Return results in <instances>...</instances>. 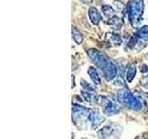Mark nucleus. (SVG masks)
Returning <instances> with one entry per match:
<instances>
[{"instance_id": "1", "label": "nucleus", "mask_w": 148, "mask_h": 139, "mask_svg": "<svg viewBox=\"0 0 148 139\" xmlns=\"http://www.w3.org/2000/svg\"><path fill=\"white\" fill-rule=\"evenodd\" d=\"M128 18L133 27H138L142 21V15L143 11V1H132L130 2L126 8Z\"/></svg>"}, {"instance_id": "2", "label": "nucleus", "mask_w": 148, "mask_h": 139, "mask_svg": "<svg viewBox=\"0 0 148 139\" xmlns=\"http://www.w3.org/2000/svg\"><path fill=\"white\" fill-rule=\"evenodd\" d=\"M118 99L119 103L130 109L139 110L142 109V103L132 93L126 89H122L118 93Z\"/></svg>"}, {"instance_id": "3", "label": "nucleus", "mask_w": 148, "mask_h": 139, "mask_svg": "<svg viewBox=\"0 0 148 139\" xmlns=\"http://www.w3.org/2000/svg\"><path fill=\"white\" fill-rule=\"evenodd\" d=\"M88 55L91 58V59L94 61V63L96 65V67H98L101 70H104L108 67V65L109 64V60L108 57L104 54L100 52V51L96 49H90L88 50Z\"/></svg>"}, {"instance_id": "4", "label": "nucleus", "mask_w": 148, "mask_h": 139, "mask_svg": "<svg viewBox=\"0 0 148 139\" xmlns=\"http://www.w3.org/2000/svg\"><path fill=\"white\" fill-rule=\"evenodd\" d=\"M97 102L101 105V107L103 108V111L105 114L108 115H112L119 113L120 109L119 108V106L115 103L113 100L109 99L108 97L106 96H99Z\"/></svg>"}, {"instance_id": "5", "label": "nucleus", "mask_w": 148, "mask_h": 139, "mask_svg": "<svg viewBox=\"0 0 148 139\" xmlns=\"http://www.w3.org/2000/svg\"><path fill=\"white\" fill-rule=\"evenodd\" d=\"M88 120L92 124V128H97L99 125L104 122L105 118L103 116H101L97 110L95 109H90L89 114H88Z\"/></svg>"}, {"instance_id": "6", "label": "nucleus", "mask_w": 148, "mask_h": 139, "mask_svg": "<svg viewBox=\"0 0 148 139\" xmlns=\"http://www.w3.org/2000/svg\"><path fill=\"white\" fill-rule=\"evenodd\" d=\"M104 75H105V78L106 80L108 81H111L113 80L114 78H116L118 74V69L116 67V65L113 63V62H109V64L108 65V67H106L104 71Z\"/></svg>"}, {"instance_id": "7", "label": "nucleus", "mask_w": 148, "mask_h": 139, "mask_svg": "<svg viewBox=\"0 0 148 139\" xmlns=\"http://www.w3.org/2000/svg\"><path fill=\"white\" fill-rule=\"evenodd\" d=\"M88 14H89L91 21L92 22V24H95V25L98 24V23L102 20V17L100 15V13L98 12V10H97L95 8H91L89 9V12H88Z\"/></svg>"}, {"instance_id": "8", "label": "nucleus", "mask_w": 148, "mask_h": 139, "mask_svg": "<svg viewBox=\"0 0 148 139\" xmlns=\"http://www.w3.org/2000/svg\"><path fill=\"white\" fill-rule=\"evenodd\" d=\"M88 74L90 75L92 81L94 82L95 85H101V78H100L99 74H98V72H97L95 68L89 67V69H88Z\"/></svg>"}, {"instance_id": "9", "label": "nucleus", "mask_w": 148, "mask_h": 139, "mask_svg": "<svg viewBox=\"0 0 148 139\" xmlns=\"http://www.w3.org/2000/svg\"><path fill=\"white\" fill-rule=\"evenodd\" d=\"M136 74V67L134 64H130L126 69V73H125V76H126V80L131 83L135 77Z\"/></svg>"}, {"instance_id": "10", "label": "nucleus", "mask_w": 148, "mask_h": 139, "mask_svg": "<svg viewBox=\"0 0 148 139\" xmlns=\"http://www.w3.org/2000/svg\"><path fill=\"white\" fill-rule=\"evenodd\" d=\"M136 36L142 41H148V26L145 25L138 30Z\"/></svg>"}, {"instance_id": "11", "label": "nucleus", "mask_w": 148, "mask_h": 139, "mask_svg": "<svg viewBox=\"0 0 148 139\" xmlns=\"http://www.w3.org/2000/svg\"><path fill=\"white\" fill-rule=\"evenodd\" d=\"M106 41H108L111 45H119L121 44V38L119 34H109L106 36Z\"/></svg>"}, {"instance_id": "12", "label": "nucleus", "mask_w": 148, "mask_h": 139, "mask_svg": "<svg viewBox=\"0 0 148 139\" xmlns=\"http://www.w3.org/2000/svg\"><path fill=\"white\" fill-rule=\"evenodd\" d=\"M108 24L114 29H119L122 26V21L117 16H113L108 20Z\"/></svg>"}, {"instance_id": "13", "label": "nucleus", "mask_w": 148, "mask_h": 139, "mask_svg": "<svg viewBox=\"0 0 148 139\" xmlns=\"http://www.w3.org/2000/svg\"><path fill=\"white\" fill-rule=\"evenodd\" d=\"M72 37L74 41L76 42L77 44H81L82 42V35L80 32H79L76 28H72Z\"/></svg>"}, {"instance_id": "14", "label": "nucleus", "mask_w": 148, "mask_h": 139, "mask_svg": "<svg viewBox=\"0 0 148 139\" xmlns=\"http://www.w3.org/2000/svg\"><path fill=\"white\" fill-rule=\"evenodd\" d=\"M102 10H103V13L106 17L113 15V9L111 8V7L109 6V5H105V6L102 7Z\"/></svg>"}, {"instance_id": "15", "label": "nucleus", "mask_w": 148, "mask_h": 139, "mask_svg": "<svg viewBox=\"0 0 148 139\" xmlns=\"http://www.w3.org/2000/svg\"><path fill=\"white\" fill-rule=\"evenodd\" d=\"M81 83H82V86L83 87V88H84V89L88 92V93H92V92H95V88L94 87H92L91 85H89V83H88L86 81H82L81 82Z\"/></svg>"}, {"instance_id": "16", "label": "nucleus", "mask_w": 148, "mask_h": 139, "mask_svg": "<svg viewBox=\"0 0 148 139\" xmlns=\"http://www.w3.org/2000/svg\"><path fill=\"white\" fill-rule=\"evenodd\" d=\"M142 83H143V85L145 86V87L148 88V76L143 78V80L142 81Z\"/></svg>"}, {"instance_id": "17", "label": "nucleus", "mask_w": 148, "mask_h": 139, "mask_svg": "<svg viewBox=\"0 0 148 139\" xmlns=\"http://www.w3.org/2000/svg\"><path fill=\"white\" fill-rule=\"evenodd\" d=\"M140 69H141V71H142L143 72H148V67L146 66L145 64L141 65V66H140Z\"/></svg>"}]
</instances>
